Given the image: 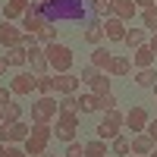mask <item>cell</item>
Here are the masks:
<instances>
[{
  "label": "cell",
  "instance_id": "1",
  "mask_svg": "<svg viewBox=\"0 0 157 157\" xmlns=\"http://www.w3.org/2000/svg\"><path fill=\"white\" fill-rule=\"evenodd\" d=\"M47 22H88V6L85 0H54L44 3Z\"/></svg>",
  "mask_w": 157,
  "mask_h": 157
},
{
  "label": "cell",
  "instance_id": "2",
  "mask_svg": "<svg viewBox=\"0 0 157 157\" xmlns=\"http://www.w3.org/2000/svg\"><path fill=\"white\" fill-rule=\"evenodd\" d=\"M44 57H47V63H50V69H54V75H60V72H69L72 69V63H75V57H72V50L66 47V44H44Z\"/></svg>",
  "mask_w": 157,
  "mask_h": 157
},
{
  "label": "cell",
  "instance_id": "3",
  "mask_svg": "<svg viewBox=\"0 0 157 157\" xmlns=\"http://www.w3.org/2000/svg\"><path fill=\"white\" fill-rule=\"evenodd\" d=\"M50 138H54V129H50L47 123H35L32 132H29V138L22 141V148H25V154H35V157H38V154L47 151Z\"/></svg>",
  "mask_w": 157,
  "mask_h": 157
},
{
  "label": "cell",
  "instance_id": "4",
  "mask_svg": "<svg viewBox=\"0 0 157 157\" xmlns=\"http://www.w3.org/2000/svg\"><path fill=\"white\" fill-rule=\"evenodd\" d=\"M47 25V16H44V3L38 0V3H29V10H25V16H22V32L25 35H41V29Z\"/></svg>",
  "mask_w": 157,
  "mask_h": 157
},
{
  "label": "cell",
  "instance_id": "5",
  "mask_svg": "<svg viewBox=\"0 0 157 157\" xmlns=\"http://www.w3.org/2000/svg\"><path fill=\"white\" fill-rule=\"evenodd\" d=\"M29 132H32V126H25L22 120H3L0 123V141H10V145H22L25 138H29Z\"/></svg>",
  "mask_w": 157,
  "mask_h": 157
},
{
  "label": "cell",
  "instance_id": "6",
  "mask_svg": "<svg viewBox=\"0 0 157 157\" xmlns=\"http://www.w3.org/2000/svg\"><path fill=\"white\" fill-rule=\"evenodd\" d=\"M57 113H60V104L54 101V94H41L32 104V120L35 123H50Z\"/></svg>",
  "mask_w": 157,
  "mask_h": 157
},
{
  "label": "cell",
  "instance_id": "7",
  "mask_svg": "<svg viewBox=\"0 0 157 157\" xmlns=\"http://www.w3.org/2000/svg\"><path fill=\"white\" fill-rule=\"evenodd\" d=\"M123 126H126V116H123L120 110H107L104 123H101V126L94 129V132H98V138H101V141H107V138L113 141L116 135H120V129H123Z\"/></svg>",
  "mask_w": 157,
  "mask_h": 157
},
{
  "label": "cell",
  "instance_id": "8",
  "mask_svg": "<svg viewBox=\"0 0 157 157\" xmlns=\"http://www.w3.org/2000/svg\"><path fill=\"white\" fill-rule=\"evenodd\" d=\"M10 91L13 94H32V91H38V75L35 72H16L13 75V82H10Z\"/></svg>",
  "mask_w": 157,
  "mask_h": 157
},
{
  "label": "cell",
  "instance_id": "9",
  "mask_svg": "<svg viewBox=\"0 0 157 157\" xmlns=\"http://www.w3.org/2000/svg\"><path fill=\"white\" fill-rule=\"evenodd\" d=\"M22 35H25V32H22V29H16L13 22H6V19L0 22V44H3L6 50H10V47H19Z\"/></svg>",
  "mask_w": 157,
  "mask_h": 157
},
{
  "label": "cell",
  "instance_id": "10",
  "mask_svg": "<svg viewBox=\"0 0 157 157\" xmlns=\"http://www.w3.org/2000/svg\"><path fill=\"white\" fill-rule=\"evenodd\" d=\"M148 123H151V116H148V110H145V107H132V110L126 113V126L132 129L135 135H138V132H145Z\"/></svg>",
  "mask_w": 157,
  "mask_h": 157
},
{
  "label": "cell",
  "instance_id": "11",
  "mask_svg": "<svg viewBox=\"0 0 157 157\" xmlns=\"http://www.w3.org/2000/svg\"><path fill=\"white\" fill-rule=\"evenodd\" d=\"M126 22L116 19V16H107V22H104V38L107 41H126Z\"/></svg>",
  "mask_w": 157,
  "mask_h": 157
},
{
  "label": "cell",
  "instance_id": "12",
  "mask_svg": "<svg viewBox=\"0 0 157 157\" xmlns=\"http://www.w3.org/2000/svg\"><path fill=\"white\" fill-rule=\"evenodd\" d=\"M78 85H82V78L72 75V72H60V75H57V94H60V98H63V94H75Z\"/></svg>",
  "mask_w": 157,
  "mask_h": 157
},
{
  "label": "cell",
  "instance_id": "13",
  "mask_svg": "<svg viewBox=\"0 0 157 157\" xmlns=\"http://www.w3.org/2000/svg\"><path fill=\"white\" fill-rule=\"evenodd\" d=\"M110 10H113V16L116 19H123V22H129L135 16V10H138V3L135 0H110Z\"/></svg>",
  "mask_w": 157,
  "mask_h": 157
},
{
  "label": "cell",
  "instance_id": "14",
  "mask_svg": "<svg viewBox=\"0 0 157 157\" xmlns=\"http://www.w3.org/2000/svg\"><path fill=\"white\" fill-rule=\"evenodd\" d=\"M29 63H32V72H35V75H47V69H50V63H47V57H44V50L38 47V44L29 50Z\"/></svg>",
  "mask_w": 157,
  "mask_h": 157
},
{
  "label": "cell",
  "instance_id": "15",
  "mask_svg": "<svg viewBox=\"0 0 157 157\" xmlns=\"http://www.w3.org/2000/svg\"><path fill=\"white\" fill-rule=\"evenodd\" d=\"M29 3H32V0H6V3H3V19H6V22L22 19L25 10H29Z\"/></svg>",
  "mask_w": 157,
  "mask_h": 157
},
{
  "label": "cell",
  "instance_id": "16",
  "mask_svg": "<svg viewBox=\"0 0 157 157\" xmlns=\"http://www.w3.org/2000/svg\"><path fill=\"white\" fill-rule=\"evenodd\" d=\"M154 60H157V54L151 50V44H141V47H135V54H132V63L138 69H148V66H154Z\"/></svg>",
  "mask_w": 157,
  "mask_h": 157
},
{
  "label": "cell",
  "instance_id": "17",
  "mask_svg": "<svg viewBox=\"0 0 157 157\" xmlns=\"http://www.w3.org/2000/svg\"><path fill=\"white\" fill-rule=\"evenodd\" d=\"M110 63H113V57H110V50L107 47H94L91 50V66H98V69H104V72H110Z\"/></svg>",
  "mask_w": 157,
  "mask_h": 157
},
{
  "label": "cell",
  "instance_id": "18",
  "mask_svg": "<svg viewBox=\"0 0 157 157\" xmlns=\"http://www.w3.org/2000/svg\"><path fill=\"white\" fill-rule=\"evenodd\" d=\"M154 151V138L148 135V132H138V135H132V154H151Z\"/></svg>",
  "mask_w": 157,
  "mask_h": 157
},
{
  "label": "cell",
  "instance_id": "19",
  "mask_svg": "<svg viewBox=\"0 0 157 157\" xmlns=\"http://www.w3.org/2000/svg\"><path fill=\"white\" fill-rule=\"evenodd\" d=\"M85 41L88 44H101L104 41V22H98V19H88V29H85Z\"/></svg>",
  "mask_w": 157,
  "mask_h": 157
},
{
  "label": "cell",
  "instance_id": "20",
  "mask_svg": "<svg viewBox=\"0 0 157 157\" xmlns=\"http://www.w3.org/2000/svg\"><path fill=\"white\" fill-rule=\"evenodd\" d=\"M3 60H6V66H16V69H22L25 63H29V54H25L22 47H10L6 54H3Z\"/></svg>",
  "mask_w": 157,
  "mask_h": 157
},
{
  "label": "cell",
  "instance_id": "21",
  "mask_svg": "<svg viewBox=\"0 0 157 157\" xmlns=\"http://www.w3.org/2000/svg\"><path fill=\"white\" fill-rule=\"evenodd\" d=\"M154 82H157V69H154V66L138 69V75H135V85H138V88H154Z\"/></svg>",
  "mask_w": 157,
  "mask_h": 157
},
{
  "label": "cell",
  "instance_id": "22",
  "mask_svg": "<svg viewBox=\"0 0 157 157\" xmlns=\"http://www.w3.org/2000/svg\"><path fill=\"white\" fill-rule=\"evenodd\" d=\"M126 44L132 47V50H135V47H141V44H148L145 29H129V32H126Z\"/></svg>",
  "mask_w": 157,
  "mask_h": 157
},
{
  "label": "cell",
  "instance_id": "23",
  "mask_svg": "<svg viewBox=\"0 0 157 157\" xmlns=\"http://www.w3.org/2000/svg\"><path fill=\"white\" fill-rule=\"evenodd\" d=\"M101 107H98V94H82V98H78V113H98Z\"/></svg>",
  "mask_w": 157,
  "mask_h": 157
},
{
  "label": "cell",
  "instance_id": "24",
  "mask_svg": "<svg viewBox=\"0 0 157 157\" xmlns=\"http://www.w3.org/2000/svg\"><path fill=\"white\" fill-rule=\"evenodd\" d=\"M129 69H132V60H129V57H113L110 75H129Z\"/></svg>",
  "mask_w": 157,
  "mask_h": 157
},
{
  "label": "cell",
  "instance_id": "25",
  "mask_svg": "<svg viewBox=\"0 0 157 157\" xmlns=\"http://www.w3.org/2000/svg\"><path fill=\"white\" fill-rule=\"evenodd\" d=\"M38 94H57V75H38Z\"/></svg>",
  "mask_w": 157,
  "mask_h": 157
},
{
  "label": "cell",
  "instance_id": "26",
  "mask_svg": "<svg viewBox=\"0 0 157 157\" xmlns=\"http://www.w3.org/2000/svg\"><path fill=\"white\" fill-rule=\"evenodd\" d=\"M85 157H107V141H101V138L88 141L85 145Z\"/></svg>",
  "mask_w": 157,
  "mask_h": 157
},
{
  "label": "cell",
  "instance_id": "27",
  "mask_svg": "<svg viewBox=\"0 0 157 157\" xmlns=\"http://www.w3.org/2000/svg\"><path fill=\"white\" fill-rule=\"evenodd\" d=\"M113 154L129 157V154H132V141H129L126 135H116V138H113Z\"/></svg>",
  "mask_w": 157,
  "mask_h": 157
},
{
  "label": "cell",
  "instance_id": "28",
  "mask_svg": "<svg viewBox=\"0 0 157 157\" xmlns=\"http://www.w3.org/2000/svg\"><path fill=\"white\" fill-rule=\"evenodd\" d=\"M54 135L60 138V141H75V126H66V123H57V129H54Z\"/></svg>",
  "mask_w": 157,
  "mask_h": 157
},
{
  "label": "cell",
  "instance_id": "29",
  "mask_svg": "<svg viewBox=\"0 0 157 157\" xmlns=\"http://www.w3.org/2000/svg\"><path fill=\"white\" fill-rule=\"evenodd\" d=\"M141 22H145V29H148V32H157V6L141 10Z\"/></svg>",
  "mask_w": 157,
  "mask_h": 157
},
{
  "label": "cell",
  "instance_id": "30",
  "mask_svg": "<svg viewBox=\"0 0 157 157\" xmlns=\"http://www.w3.org/2000/svg\"><path fill=\"white\" fill-rule=\"evenodd\" d=\"M107 91H110V78H107V72H101L91 82V94H107Z\"/></svg>",
  "mask_w": 157,
  "mask_h": 157
},
{
  "label": "cell",
  "instance_id": "31",
  "mask_svg": "<svg viewBox=\"0 0 157 157\" xmlns=\"http://www.w3.org/2000/svg\"><path fill=\"white\" fill-rule=\"evenodd\" d=\"M38 41H41V44H54L57 41V22H47L41 29V35H38Z\"/></svg>",
  "mask_w": 157,
  "mask_h": 157
},
{
  "label": "cell",
  "instance_id": "32",
  "mask_svg": "<svg viewBox=\"0 0 157 157\" xmlns=\"http://www.w3.org/2000/svg\"><path fill=\"white\" fill-rule=\"evenodd\" d=\"M98 107L107 113V110H116V98H113V91H107V94H98Z\"/></svg>",
  "mask_w": 157,
  "mask_h": 157
},
{
  "label": "cell",
  "instance_id": "33",
  "mask_svg": "<svg viewBox=\"0 0 157 157\" xmlns=\"http://www.w3.org/2000/svg\"><path fill=\"white\" fill-rule=\"evenodd\" d=\"M60 110L78 113V98H75V94H63V98H60Z\"/></svg>",
  "mask_w": 157,
  "mask_h": 157
},
{
  "label": "cell",
  "instance_id": "34",
  "mask_svg": "<svg viewBox=\"0 0 157 157\" xmlns=\"http://www.w3.org/2000/svg\"><path fill=\"white\" fill-rule=\"evenodd\" d=\"M0 110H3V120H19V116H22V107H19V104H3V107H0Z\"/></svg>",
  "mask_w": 157,
  "mask_h": 157
},
{
  "label": "cell",
  "instance_id": "35",
  "mask_svg": "<svg viewBox=\"0 0 157 157\" xmlns=\"http://www.w3.org/2000/svg\"><path fill=\"white\" fill-rule=\"evenodd\" d=\"M57 123H66V126H75V129H78V113H69V110H60V113H57Z\"/></svg>",
  "mask_w": 157,
  "mask_h": 157
},
{
  "label": "cell",
  "instance_id": "36",
  "mask_svg": "<svg viewBox=\"0 0 157 157\" xmlns=\"http://www.w3.org/2000/svg\"><path fill=\"white\" fill-rule=\"evenodd\" d=\"M98 75H101V69H98V66H85V69H82V75H78V78H82L85 85H91V82H94Z\"/></svg>",
  "mask_w": 157,
  "mask_h": 157
},
{
  "label": "cell",
  "instance_id": "37",
  "mask_svg": "<svg viewBox=\"0 0 157 157\" xmlns=\"http://www.w3.org/2000/svg\"><path fill=\"white\" fill-rule=\"evenodd\" d=\"M66 157H85V145H78V141H69Z\"/></svg>",
  "mask_w": 157,
  "mask_h": 157
},
{
  "label": "cell",
  "instance_id": "38",
  "mask_svg": "<svg viewBox=\"0 0 157 157\" xmlns=\"http://www.w3.org/2000/svg\"><path fill=\"white\" fill-rule=\"evenodd\" d=\"M3 157H29L25 154V148H16V145H6V154Z\"/></svg>",
  "mask_w": 157,
  "mask_h": 157
},
{
  "label": "cell",
  "instance_id": "39",
  "mask_svg": "<svg viewBox=\"0 0 157 157\" xmlns=\"http://www.w3.org/2000/svg\"><path fill=\"white\" fill-rule=\"evenodd\" d=\"M19 47L25 50V54H29V50L35 47V35H22V41H19Z\"/></svg>",
  "mask_w": 157,
  "mask_h": 157
},
{
  "label": "cell",
  "instance_id": "40",
  "mask_svg": "<svg viewBox=\"0 0 157 157\" xmlns=\"http://www.w3.org/2000/svg\"><path fill=\"white\" fill-rule=\"evenodd\" d=\"M94 16H113L110 3H94Z\"/></svg>",
  "mask_w": 157,
  "mask_h": 157
},
{
  "label": "cell",
  "instance_id": "41",
  "mask_svg": "<svg viewBox=\"0 0 157 157\" xmlns=\"http://www.w3.org/2000/svg\"><path fill=\"white\" fill-rule=\"evenodd\" d=\"M13 101V91H6L3 85H0V107H3V104H10Z\"/></svg>",
  "mask_w": 157,
  "mask_h": 157
},
{
  "label": "cell",
  "instance_id": "42",
  "mask_svg": "<svg viewBox=\"0 0 157 157\" xmlns=\"http://www.w3.org/2000/svg\"><path fill=\"white\" fill-rule=\"evenodd\" d=\"M145 132H148V135L157 141V120H151V123H148V129H145Z\"/></svg>",
  "mask_w": 157,
  "mask_h": 157
},
{
  "label": "cell",
  "instance_id": "43",
  "mask_svg": "<svg viewBox=\"0 0 157 157\" xmlns=\"http://www.w3.org/2000/svg\"><path fill=\"white\" fill-rule=\"evenodd\" d=\"M135 3H138L141 10H148V6H154V0H135Z\"/></svg>",
  "mask_w": 157,
  "mask_h": 157
},
{
  "label": "cell",
  "instance_id": "44",
  "mask_svg": "<svg viewBox=\"0 0 157 157\" xmlns=\"http://www.w3.org/2000/svg\"><path fill=\"white\" fill-rule=\"evenodd\" d=\"M148 44H151V50H154V54H157V32L151 35V41H148Z\"/></svg>",
  "mask_w": 157,
  "mask_h": 157
},
{
  "label": "cell",
  "instance_id": "45",
  "mask_svg": "<svg viewBox=\"0 0 157 157\" xmlns=\"http://www.w3.org/2000/svg\"><path fill=\"white\" fill-rule=\"evenodd\" d=\"M3 72H6V60L0 57V78H3Z\"/></svg>",
  "mask_w": 157,
  "mask_h": 157
},
{
  "label": "cell",
  "instance_id": "46",
  "mask_svg": "<svg viewBox=\"0 0 157 157\" xmlns=\"http://www.w3.org/2000/svg\"><path fill=\"white\" fill-rule=\"evenodd\" d=\"M6 154V145H3V141H0V157H3Z\"/></svg>",
  "mask_w": 157,
  "mask_h": 157
},
{
  "label": "cell",
  "instance_id": "47",
  "mask_svg": "<svg viewBox=\"0 0 157 157\" xmlns=\"http://www.w3.org/2000/svg\"><path fill=\"white\" fill-rule=\"evenodd\" d=\"M148 157H157V141H154V151H151V154H148Z\"/></svg>",
  "mask_w": 157,
  "mask_h": 157
},
{
  "label": "cell",
  "instance_id": "48",
  "mask_svg": "<svg viewBox=\"0 0 157 157\" xmlns=\"http://www.w3.org/2000/svg\"><path fill=\"white\" fill-rule=\"evenodd\" d=\"M38 157H57V154H47V151H44V154H38Z\"/></svg>",
  "mask_w": 157,
  "mask_h": 157
},
{
  "label": "cell",
  "instance_id": "49",
  "mask_svg": "<svg viewBox=\"0 0 157 157\" xmlns=\"http://www.w3.org/2000/svg\"><path fill=\"white\" fill-rule=\"evenodd\" d=\"M0 123H3V110H0Z\"/></svg>",
  "mask_w": 157,
  "mask_h": 157
},
{
  "label": "cell",
  "instance_id": "50",
  "mask_svg": "<svg viewBox=\"0 0 157 157\" xmlns=\"http://www.w3.org/2000/svg\"><path fill=\"white\" fill-rule=\"evenodd\" d=\"M41 3H54V0H41Z\"/></svg>",
  "mask_w": 157,
  "mask_h": 157
},
{
  "label": "cell",
  "instance_id": "51",
  "mask_svg": "<svg viewBox=\"0 0 157 157\" xmlns=\"http://www.w3.org/2000/svg\"><path fill=\"white\" fill-rule=\"evenodd\" d=\"M154 94H157V82H154Z\"/></svg>",
  "mask_w": 157,
  "mask_h": 157
},
{
  "label": "cell",
  "instance_id": "52",
  "mask_svg": "<svg viewBox=\"0 0 157 157\" xmlns=\"http://www.w3.org/2000/svg\"><path fill=\"white\" fill-rule=\"evenodd\" d=\"M154 6H157V0H154Z\"/></svg>",
  "mask_w": 157,
  "mask_h": 157
},
{
  "label": "cell",
  "instance_id": "53",
  "mask_svg": "<svg viewBox=\"0 0 157 157\" xmlns=\"http://www.w3.org/2000/svg\"><path fill=\"white\" fill-rule=\"evenodd\" d=\"M132 157H138V154H132Z\"/></svg>",
  "mask_w": 157,
  "mask_h": 157
}]
</instances>
